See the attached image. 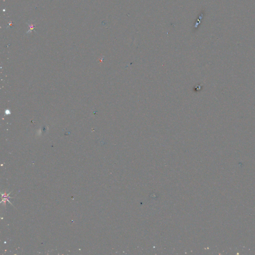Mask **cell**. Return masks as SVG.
Segmentation results:
<instances>
[]
</instances>
